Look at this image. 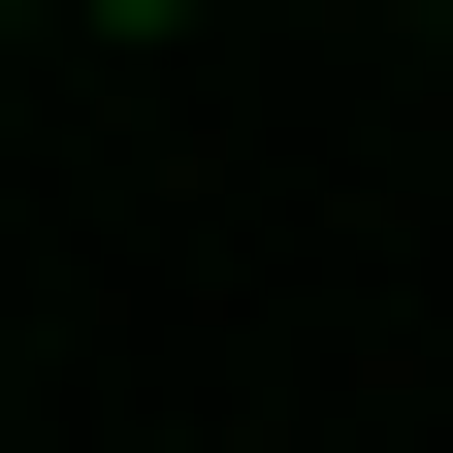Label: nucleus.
Wrapping results in <instances>:
<instances>
[{
    "label": "nucleus",
    "mask_w": 453,
    "mask_h": 453,
    "mask_svg": "<svg viewBox=\"0 0 453 453\" xmlns=\"http://www.w3.org/2000/svg\"><path fill=\"white\" fill-rule=\"evenodd\" d=\"M97 33H130V0H97Z\"/></svg>",
    "instance_id": "1"
}]
</instances>
